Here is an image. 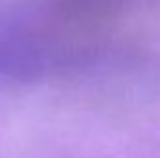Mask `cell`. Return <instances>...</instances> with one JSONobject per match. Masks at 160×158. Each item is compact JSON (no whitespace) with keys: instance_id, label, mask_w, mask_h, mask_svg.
<instances>
[]
</instances>
